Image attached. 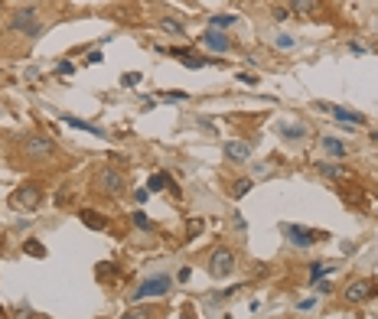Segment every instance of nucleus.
<instances>
[{
    "mask_svg": "<svg viewBox=\"0 0 378 319\" xmlns=\"http://www.w3.org/2000/svg\"><path fill=\"white\" fill-rule=\"evenodd\" d=\"M150 192H173V196H180V186L173 183V176H170V173H154V176H150Z\"/></svg>",
    "mask_w": 378,
    "mask_h": 319,
    "instance_id": "10",
    "label": "nucleus"
},
{
    "mask_svg": "<svg viewBox=\"0 0 378 319\" xmlns=\"http://www.w3.org/2000/svg\"><path fill=\"white\" fill-rule=\"evenodd\" d=\"M316 170H320L323 176H329V179H346V166H336V163H320Z\"/></svg>",
    "mask_w": 378,
    "mask_h": 319,
    "instance_id": "16",
    "label": "nucleus"
},
{
    "mask_svg": "<svg viewBox=\"0 0 378 319\" xmlns=\"http://www.w3.org/2000/svg\"><path fill=\"white\" fill-rule=\"evenodd\" d=\"M323 111H329V114L336 117V121H342V124H355V127H359V124H365V117L362 114H355V111H346V108H333V105H320Z\"/></svg>",
    "mask_w": 378,
    "mask_h": 319,
    "instance_id": "13",
    "label": "nucleus"
},
{
    "mask_svg": "<svg viewBox=\"0 0 378 319\" xmlns=\"http://www.w3.org/2000/svg\"><path fill=\"white\" fill-rule=\"evenodd\" d=\"M39 202H43V189H39L36 183H23V186H17V189L10 192V205L17 212H36Z\"/></svg>",
    "mask_w": 378,
    "mask_h": 319,
    "instance_id": "4",
    "label": "nucleus"
},
{
    "mask_svg": "<svg viewBox=\"0 0 378 319\" xmlns=\"http://www.w3.org/2000/svg\"><path fill=\"white\" fill-rule=\"evenodd\" d=\"M183 316H186V319H196V313H192V309L186 306V309H183Z\"/></svg>",
    "mask_w": 378,
    "mask_h": 319,
    "instance_id": "34",
    "label": "nucleus"
},
{
    "mask_svg": "<svg viewBox=\"0 0 378 319\" xmlns=\"http://www.w3.org/2000/svg\"><path fill=\"white\" fill-rule=\"evenodd\" d=\"M170 287H173V280L167 274H150L137 283V290H130V303H140L147 296H163V293H170Z\"/></svg>",
    "mask_w": 378,
    "mask_h": 319,
    "instance_id": "2",
    "label": "nucleus"
},
{
    "mask_svg": "<svg viewBox=\"0 0 378 319\" xmlns=\"http://www.w3.org/2000/svg\"><path fill=\"white\" fill-rule=\"evenodd\" d=\"M225 156L235 160V163H245V160L251 156V143H245V140H229V143H225Z\"/></svg>",
    "mask_w": 378,
    "mask_h": 319,
    "instance_id": "12",
    "label": "nucleus"
},
{
    "mask_svg": "<svg viewBox=\"0 0 378 319\" xmlns=\"http://www.w3.org/2000/svg\"><path fill=\"white\" fill-rule=\"evenodd\" d=\"M372 140H378V130H372Z\"/></svg>",
    "mask_w": 378,
    "mask_h": 319,
    "instance_id": "35",
    "label": "nucleus"
},
{
    "mask_svg": "<svg viewBox=\"0 0 378 319\" xmlns=\"http://www.w3.org/2000/svg\"><path fill=\"white\" fill-rule=\"evenodd\" d=\"M316 7H320V0H290V10L297 13H313Z\"/></svg>",
    "mask_w": 378,
    "mask_h": 319,
    "instance_id": "18",
    "label": "nucleus"
},
{
    "mask_svg": "<svg viewBox=\"0 0 378 319\" xmlns=\"http://www.w3.org/2000/svg\"><path fill=\"white\" fill-rule=\"evenodd\" d=\"M147 196H150V189H137V192H134L137 202H147Z\"/></svg>",
    "mask_w": 378,
    "mask_h": 319,
    "instance_id": "33",
    "label": "nucleus"
},
{
    "mask_svg": "<svg viewBox=\"0 0 378 319\" xmlns=\"http://www.w3.org/2000/svg\"><path fill=\"white\" fill-rule=\"evenodd\" d=\"M209 274L215 277V280L232 277L235 274V254H232L229 248H215V251L209 254Z\"/></svg>",
    "mask_w": 378,
    "mask_h": 319,
    "instance_id": "5",
    "label": "nucleus"
},
{
    "mask_svg": "<svg viewBox=\"0 0 378 319\" xmlns=\"http://www.w3.org/2000/svg\"><path fill=\"white\" fill-rule=\"evenodd\" d=\"M95 192H101V196H111L118 199L121 192H124V173L121 170H111V166H101L98 173H95Z\"/></svg>",
    "mask_w": 378,
    "mask_h": 319,
    "instance_id": "3",
    "label": "nucleus"
},
{
    "mask_svg": "<svg viewBox=\"0 0 378 319\" xmlns=\"http://www.w3.org/2000/svg\"><path fill=\"white\" fill-rule=\"evenodd\" d=\"M23 251L26 254H36V258H46V245H39V241H23Z\"/></svg>",
    "mask_w": 378,
    "mask_h": 319,
    "instance_id": "21",
    "label": "nucleus"
},
{
    "mask_svg": "<svg viewBox=\"0 0 378 319\" xmlns=\"http://www.w3.org/2000/svg\"><path fill=\"white\" fill-rule=\"evenodd\" d=\"M238 82H245V85H258V78H254V75H242V72H238Z\"/></svg>",
    "mask_w": 378,
    "mask_h": 319,
    "instance_id": "32",
    "label": "nucleus"
},
{
    "mask_svg": "<svg viewBox=\"0 0 378 319\" xmlns=\"http://www.w3.org/2000/svg\"><path fill=\"white\" fill-rule=\"evenodd\" d=\"M320 147L326 150L329 156H336V160H342V156H346V143H339L336 137H323V140H320Z\"/></svg>",
    "mask_w": 378,
    "mask_h": 319,
    "instance_id": "14",
    "label": "nucleus"
},
{
    "mask_svg": "<svg viewBox=\"0 0 378 319\" xmlns=\"http://www.w3.org/2000/svg\"><path fill=\"white\" fill-rule=\"evenodd\" d=\"M134 225L140 228V231H150V228H154V225H150V218H147L143 212H134Z\"/></svg>",
    "mask_w": 378,
    "mask_h": 319,
    "instance_id": "22",
    "label": "nucleus"
},
{
    "mask_svg": "<svg viewBox=\"0 0 378 319\" xmlns=\"http://www.w3.org/2000/svg\"><path fill=\"white\" fill-rule=\"evenodd\" d=\"M79 218H82V225L92 228V231H105V228H108V218L101 212H95V209H82Z\"/></svg>",
    "mask_w": 378,
    "mask_h": 319,
    "instance_id": "11",
    "label": "nucleus"
},
{
    "mask_svg": "<svg viewBox=\"0 0 378 319\" xmlns=\"http://www.w3.org/2000/svg\"><path fill=\"white\" fill-rule=\"evenodd\" d=\"M56 72H59V75H72V72H75V65H72V62H59Z\"/></svg>",
    "mask_w": 378,
    "mask_h": 319,
    "instance_id": "28",
    "label": "nucleus"
},
{
    "mask_svg": "<svg viewBox=\"0 0 378 319\" xmlns=\"http://www.w3.org/2000/svg\"><path fill=\"white\" fill-rule=\"evenodd\" d=\"M72 196H75V189L68 186V189H62V192L56 196V205H68V202H72Z\"/></svg>",
    "mask_w": 378,
    "mask_h": 319,
    "instance_id": "25",
    "label": "nucleus"
},
{
    "mask_svg": "<svg viewBox=\"0 0 378 319\" xmlns=\"http://www.w3.org/2000/svg\"><path fill=\"white\" fill-rule=\"evenodd\" d=\"M284 234L293 241L297 248H310L316 241L326 238V231H316V228H304V225H284Z\"/></svg>",
    "mask_w": 378,
    "mask_h": 319,
    "instance_id": "7",
    "label": "nucleus"
},
{
    "mask_svg": "<svg viewBox=\"0 0 378 319\" xmlns=\"http://www.w3.org/2000/svg\"><path fill=\"white\" fill-rule=\"evenodd\" d=\"M137 82H140V75H134V72H124V75H121V85H127V88H134Z\"/></svg>",
    "mask_w": 378,
    "mask_h": 319,
    "instance_id": "27",
    "label": "nucleus"
},
{
    "mask_svg": "<svg viewBox=\"0 0 378 319\" xmlns=\"http://www.w3.org/2000/svg\"><path fill=\"white\" fill-rule=\"evenodd\" d=\"M378 293V280H355V283H349L346 287V303H365V300H372V296Z\"/></svg>",
    "mask_w": 378,
    "mask_h": 319,
    "instance_id": "8",
    "label": "nucleus"
},
{
    "mask_svg": "<svg viewBox=\"0 0 378 319\" xmlns=\"http://www.w3.org/2000/svg\"><path fill=\"white\" fill-rule=\"evenodd\" d=\"M39 10L36 7H23L10 17V30L13 33H23V36H39V23H36Z\"/></svg>",
    "mask_w": 378,
    "mask_h": 319,
    "instance_id": "6",
    "label": "nucleus"
},
{
    "mask_svg": "<svg viewBox=\"0 0 378 319\" xmlns=\"http://www.w3.org/2000/svg\"><path fill=\"white\" fill-rule=\"evenodd\" d=\"M20 153L26 160H33V163H52L59 156V147L52 140H46V137H39V134H30V137L20 140Z\"/></svg>",
    "mask_w": 378,
    "mask_h": 319,
    "instance_id": "1",
    "label": "nucleus"
},
{
    "mask_svg": "<svg viewBox=\"0 0 378 319\" xmlns=\"http://www.w3.org/2000/svg\"><path fill=\"white\" fill-rule=\"evenodd\" d=\"M280 134H284L287 140H300V137H304L307 130L300 127V124H284V127H280Z\"/></svg>",
    "mask_w": 378,
    "mask_h": 319,
    "instance_id": "19",
    "label": "nucleus"
},
{
    "mask_svg": "<svg viewBox=\"0 0 378 319\" xmlns=\"http://www.w3.org/2000/svg\"><path fill=\"white\" fill-rule=\"evenodd\" d=\"M0 7H4V0H0Z\"/></svg>",
    "mask_w": 378,
    "mask_h": 319,
    "instance_id": "36",
    "label": "nucleus"
},
{
    "mask_svg": "<svg viewBox=\"0 0 378 319\" xmlns=\"http://www.w3.org/2000/svg\"><path fill=\"white\" fill-rule=\"evenodd\" d=\"M160 98L163 101H189V95L186 92H160Z\"/></svg>",
    "mask_w": 378,
    "mask_h": 319,
    "instance_id": "23",
    "label": "nucleus"
},
{
    "mask_svg": "<svg viewBox=\"0 0 378 319\" xmlns=\"http://www.w3.org/2000/svg\"><path fill=\"white\" fill-rule=\"evenodd\" d=\"M342 199H349V202H359L362 192H355V189H342Z\"/></svg>",
    "mask_w": 378,
    "mask_h": 319,
    "instance_id": "31",
    "label": "nucleus"
},
{
    "mask_svg": "<svg viewBox=\"0 0 378 319\" xmlns=\"http://www.w3.org/2000/svg\"><path fill=\"white\" fill-rule=\"evenodd\" d=\"M202 43L209 46V49H215V52H229V49H232L229 36H225L222 30H212V26H209V30L202 33Z\"/></svg>",
    "mask_w": 378,
    "mask_h": 319,
    "instance_id": "9",
    "label": "nucleus"
},
{
    "mask_svg": "<svg viewBox=\"0 0 378 319\" xmlns=\"http://www.w3.org/2000/svg\"><path fill=\"white\" fill-rule=\"evenodd\" d=\"M329 267H323V264H313L310 267V280H320V274H326Z\"/></svg>",
    "mask_w": 378,
    "mask_h": 319,
    "instance_id": "29",
    "label": "nucleus"
},
{
    "mask_svg": "<svg viewBox=\"0 0 378 319\" xmlns=\"http://www.w3.org/2000/svg\"><path fill=\"white\" fill-rule=\"evenodd\" d=\"M121 319H154V309L150 306H137V309H127Z\"/></svg>",
    "mask_w": 378,
    "mask_h": 319,
    "instance_id": "20",
    "label": "nucleus"
},
{
    "mask_svg": "<svg viewBox=\"0 0 378 319\" xmlns=\"http://www.w3.org/2000/svg\"><path fill=\"white\" fill-rule=\"evenodd\" d=\"M62 121L68 127H75V130H85V134H95V137H108V134H101L95 124H85V121H79V117H72V114H62Z\"/></svg>",
    "mask_w": 378,
    "mask_h": 319,
    "instance_id": "15",
    "label": "nucleus"
},
{
    "mask_svg": "<svg viewBox=\"0 0 378 319\" xmlns=\"http://www.w3.org/2000/svg\"><path fill=\"white\" fill-rule=\"evenodd\" d=\"M232 23H235V17H212V30H222V26H232Z\"/></svg>",
    "mask_w": 378,
    "mask_h": 319,
    "instance_id": "24",
    "label": "nucleus"
},
{
    "mask_svg": "<svg viewBox=\"0 0 378 319\" xmlns=\"http://www.w3.org/2000/svg\"><path fill=\"white\" fill-rule=\"evenodd\" d=\"M248 189H251V179H238V183H235V189H232V192H235V196H245Z\"/></svg>",
    "mask_w": 378,
    "mask_h": 319,
    "instance_id": "26",
    "label": "nucleus"
},
{
    "mask_svg": "<svg viewBox=\"0 0 378 319\" xmlns=\"http://www.w3.org/2000/svg\"><path fill=\"white\" fill-rule=\"evenodd\" d=\"M160 30L170 33V36H180V33H183V23H180V20H173V17H163V20H160Z\"/></svg>",
    "mask_w": 378,
    "mask_h": 319,
    "instance_id": "17",
    "label": "nucleus"
},
{
    "mask_svg": "<svg viewBox=\"0 0 378 319\" xmlns=\"http://www.w3.org/2000/svg\"><path fill=\"white\" fill-rule=\"evenodd\" d=\"M277 46H280V49H290V46H293V39L287 36V33H280V36H277Z\"/></svg>",
    "mask_w": 378,
    "mask_h": 319,
    "instance_id": "30",
    "label": "nucleus"
}]
</instances>
